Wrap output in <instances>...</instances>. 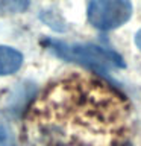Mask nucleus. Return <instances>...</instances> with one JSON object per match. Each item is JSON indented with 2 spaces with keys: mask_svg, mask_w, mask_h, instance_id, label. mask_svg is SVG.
Instances as JSON below:
<instances>
[{
  "mask_svg": "<svg viewBox=\"0 0 141 146\" xmlns=\"http://www.w3.org/2000/svg\"><path fill=\"white\" fill-rule=\"evenodd\" d=\"M45 126L56 128L67 122L74 125L68 131L76 141L86 139L94 146L96 140L105 143L121 128L125 111L114 91L94 81L73 79L56 85L35 108Z\"/></svg>",
  "mask_w": 141,
  "mask_h": 146,
  "instance_id": "obj_1",
  "label": "nucleus"
},
{
  "mask_svg": "<svg viewBox=\"0 0 141 146\" xmlns=\"http://www.w3.org/2000/svg\"><path fill=\"white\" fill-rule=\"evenodd\" d=\"M49 47L59 58L71 62H79L82 66L96 68V70L105 72L108 68L125 67V62H123L120 55L96 44H67L50 40Z\"/></svg>",
  "mask_w": 141,
  "mask_h": 146,
  "instance_id": "obj_2",
  "label": "nucleus"
},
{
  "mask_svg": "<svg viewBox=\"0 0 141 146\" xmlns=\"http://www.w3.org/2000/svg\"><path fill=\"white\" fill-rule=\"evenodd\" d=\"M132 5L129 0H91L88 6V21L96 29L111 31L130 18Z\"/></svg>",
  "mask_w": 141,
  "mask_h": 146,
  "instance_id": "obj_3",
  "label": "nucleus"
},
{
  "mask_svg": "<svg viewBox=\"0 0 141 146\" xmlns=\"http://www.w3.org/2000/svg\"><path fill=\"white\" fill-rule=\"evenodd\" d=\"M21 64L23 55L18 50L8 46H0V76L15 73L21 67Z\"/></svg>",
  "mask_w": 141,
  "mask_h": 146,
  "instance_id": "obj_4",
  "label": "nucleus"
},
{
  "mask_svg": "<svg viewBox=\"0 0 141 146\" xmlns=\"http://www.w3.org/2000/svg\"><path fill=\"white\" fill-rule=\"evenodd\" d=\"M135 44H136V47L141 50V29L136 32V35H135Z\"/></svg>",
  "mask_w": 141,
  "mask_h": 146,
  "instance_id": "obj_5",
  "label": "nucleus"
},
{
  "mask_svg": "<svg viewBox=\"0 0 141 146\" xmlns=\"http://www.w3.org/2000/svg\"><path fill=\"white\" fill-rule=\"evenodd\" d=\"M123 146H129V145H123Z\"/></svg>",
  "mask_w": 141,
  "mask_h": 146,
  "instance_id": "obj_6",
  "label": "nucleus"
}]
</instances>
